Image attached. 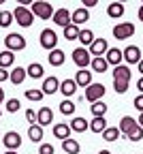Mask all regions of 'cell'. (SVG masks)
<instances>
[{
    "mask_svg": "<svg viewBox=\"0 0 143 154\" xmlns=\"http://www.w3.org/2000/svg\"><path fill=\"white\" fill-rule=\"evenodd\" d=\"M137 124H139V126H141V128H143V113H141V116H139V120H137Z\"/></svg>",
    "mask_w": 143,
    "mask_h": 154,
    "instance_id": "48",
    "label": "cell"
},
{
    "mask_svg": "<svg viewBox=\"0 0 143 154\" xmlns=\"http://www.w3.org/2000/svg\"><path fill=\"white\" fill-rule=\"evenodd\" d=\"M26 73H28V77H32V79H41L43 77V64H38V62H32L28 69H26Z\"/></svg>",
    "mask_w": 143,
    "mask_h": 154,
    "instance_id": "28",
    "label": "cell"
},
{
    "mask_svg": "<svg viewBox=\"0 0 143 154\" xmlns=\"http://www.w3.org/2000/svg\"><path fill=\"white\" fill-rule=\"evenodd\" d=\"M88 128H90V122H88L86 118H73L71 131H75V133H86Z\"/></svg>",
    "mask_w": 143,
    "mask_h": 154,
    "instance_id": "26",
    "label": "cell"
},
{
    "mask_svg": "<svg viewBox=\"0 0 143 154\" xmlns=\"http://www.w3.org/2000/svg\"><path fill=\"white\" fill-rule=\"evenodd\" d=\"M79 41H81V47H90L92 43H94V32L92 30H81L79 32Z\"/></svg>",
    "mask_w": 143,
    "mask_h": 154,
    "instance_id": "29",
    "label": "cell"
},
{
    "mask_svg": "<svg viewBox=\"0 0 143 154\" xmlns=\"http://www.w3.org/2000/svg\"><path fill=\"white\" fill-rule=\"evenodd\" d=\"M28 139L32 143H41V141H43V126H38V124L28 126Z\"/></svg>",
    "mask_w": 143,
    "mask_h": 154,
    "instance_id": "22",
    "label": "cell"
},
{
    "mask_svg": "<svg viewBox=\"0 0 143 154\" xmlns=\"http://www.w3.org/2000/svg\"><path fill=\"white\" fill-rule=\"evenodd\" d=\"M139 19H141V22H143V5L139 7Z\"/></svg>",
    "mask_w": 143,
    "mask_h": 154,
    "instance_id": "49",
    "label": "cell"
},
{
    "mask_svg": "<svg viewBox=\"0 0 143 154\" xmlns=\"http://www.w3.org/2000/svg\"><path fill=\"white\" fill-rule=\"evenodd\" d=\"M122 56H124V60L128 64H139L141 62V49L137 45H128L124 51H122Z\"/></svg>",
    "mask_w": 143,
    "mask_h": 154,
    "instance_id": "11",
    "label": "cell"
},
{
    "mask_svg": "<svg viewBox=\"0 0 143 154\" xmlns=\"http://www.w3.org/2000/svg\"><path fill=\"white\" fill-rule=\"evenodd\" d=\"M117 137H120L117 126H107V131L103 133V139H105V141H115Z\"/></svg>",
    "mask_w": 143,
    "mask_h": 154,
    "instance_id": "35",
    "label": "cell"
},
{
    "mask_svg": "<svg viewBox=\"0 0 143 154\" xmlns=\"http://www.w3.org/2000/svg\"><path fill=\"white\" fill-rule=\"evenodd\" d=\"M96 2H98V0H84V9H92V7H96Z\"/></svg>",
    "mask_w": 143,
    "mask_h": 154,
    "instance_id": "43",
    "label": "cell"
},
{
    "mask_svg": "<svg viewBox=\"0 0 143 154\" xmlns=\"http://www.w3.org/2000/svg\"><path fill=\"white\" fill-rule=\"evenodd\" d=\"M11 24H13V13L11 11H0V26L9 28Z\"/></svg>",
    "mask_w": 143,
    "mask_h": 154,
    "instance_id": "37",
    "label": "cell"
},
{
    "mask_svg": "<svg viewBox=\"0 0 143 154\" xmlns=\"http://www.w3.org/2000/svg\"><path fill=\"white\" fill-rule=\"evenodd\" d=\"M30 11H32V15H36L38 19H51L56 9L51 7V2L38 0V2H32V5H30Z\"/></svg>",
    "mask_w": 143,
    "mask_h": 154,
    "instance_id": "3",
    "label": "cell"
},
{
    "mask_svg": "<svg viewBox=\"0 0 143 154\" xmlns=\"http://www.w3.org/2000/svg\"><path fill=\"white\" fill-rule=\"evenodd\" d=\"M135 107L143 113V94H139V96H135Z\"/></svg>",
    "mask_w": 143,
    "mask_h": 154,
    "instance_id": "42",
    "label": "cell"
},
{
    "mask_svg": "<svg viewBox=\"0 0 143 154\" xmlns=\"http://www.w3.org/2000/svg\"><path fill=\"white\" fill-rule=\"evenodd\" d=\"M13 62H15V54L13 51H9V49L0 51V69H9V66H13Z\"/></svg>",
    "mask_w": 143,
    "mask_h": 154,
    "instance_id": "25",
    "label": "cell"
},
{
    "mask_svg": "<svg viewBox=\"0 0 143 154\" xmlns=\"http://www.w3.org/2000/svg\"><path fill=\"white\" fill-rule=\"evenodd\" d=\"M5 45H7V49L9 51H22V49H26V38L22 36V34H17V32H11V34H7L5 36Z\"/></svg>",
    "mask_w": 143,
    "mask_h": 154,
    "instance_id": "4",
    "label": "cell"
},
{
    "mask_svg": "<svg viewBox=\"0 0 143 154\" xmlns=\"http://www.w3.org/2000/svg\"><path fill=\"white\" fill-rule=\"evenodd\" d=\"M62 150H64L66 154H79L81 146H79V141H77V139L68 137V139H64V141H62Z\"/></svg>",
    "mask_w": 143,
    "mask_h": 154,
    "instance_id": "24",
    "label": "cell"
},
{
    "mask_svg": "<svg viewBox=\"0 0 143 154\" xmlns=\"http://www.w3.org/2000/svg\"><path fill=\"white\" fill-rule=\"evenodd\" d=\"M13 22H17L22 28H30L32 22H34V15L28 7H22V5H17L15 11H13Z\"/></svg>",
    "mask_w": 143,
    "mask_h": 154,
    "instance_id": "2",
    "label": "cell"
},
{
    "mask_svg": "<svg viewBox=\"0 0 143 154\" xmlns=\"http://www.w3.org/2000/svg\"><path fill=\"white\" fill-rule=\"evenodd\" d=\"M135 126H137V120H135V118H130V116H124V118L120 120L117 131H120V135H128Z\"/></svg>",
    "mask_w": 143,
    "mask_h": 154,
    "instance_id": "21",
    "label": "cell"
},
{
    "mask_svg": "<svg viewBox=\"0 0 143 154\" xmlns=\"http://www.w3.org/2000/svg\"><path fill=\"white\" fill-rule=\"evenodd\" d=\"M75 84H77V88H88V86L92 84V71H86V69L77 71V75H75Z\"/></svg>",
    "mask_w": 143,
    "mask_h": 154,
    "instance_id": "17",
    "label": "cell"
},
{
    "mask_svg": "<svg viewBox=\"0 0 143 154\" xmlns=\"http://www.w3.org/2000/svg\"><path fill=\"white\" fill-rule=\"evenodd\" d=\"M5 154H17V150H7Z\"/></svg>",
    "mask_w": 143,
    "mask_h": 154,
    "instance_id": "50",
    "label": "cell"
},
{
    "mask_svg": "<svg viewBox=\"0 0 143 154\" xmlns=\"http://www.w3.org/2000/svg\"><path fill=\"white\" fill-rule=\"evenodd\" d=\"M107 15L113 17V19H120L122 15H124V5H122V2H111L107 7Z\"/></svg>",
    "mask_w": 143,
    "mask_h": 154,
    "instance_id": "27",
    "label": "cell"
},
{
    "mask_svg": "<svg viewBox=\"0 0 143 154\" xmlns=\"http://www.w3.org/2000/svg\"><path fill=\"white\" fill-rule=\"evenodd\" d=\"M73 62H75L79 69H88V64L92 62V56H90V51H88L86 47H77V49L73 51Z\"/></svg>",
    "mask_w": 143,
    "mask_h": 154,
    "instance_id": "6",
    "label": "cell"
},
{
    "mask_svg": "<svg viewBox=\"0 0 143 154\" xmlns=\"http://www.w3.org/2000/svg\"><path fill=\"white\" fill-rule=\"evenodd\" d=\"M19 107H22V101H19V99H9V101H7V111H9V113L19 111Z\"/></svg>",
    "mask_w": 143,
    "mask_h": 154,
    "instance_id": "39",
    "label": "cell"
},
{
    "mask_svg": "<svg viewBox=\"0 0 143 154\" xmlns=\"http://www.w3.org/2000/svg\"><path fill=\"white\" fill-rule=\"evenodd\" d=\"M98 154H111V152H109V150H100Z\"/></svg>",
    "mask_w": 143,
    "mask_h": 154,
    "instance_id": "51",
    "label": "cell"
},
{
    "mask_svg": "<svg viewBox=\"0 0 143 154\" xmlns=\"http://www.w3.org/2000/svg\"><path fill=\"white\" fill-rule=\"evenodd\" d=\"M71 126L68 124H64V122H58V124H53V137L56 139H60V141H64V139H68L71 137Z\"/></svg>",
    "mask_w": 143,
    "mask_h": 154,
    "instance_id": "18",
    "label": "cell"
},
{
    "mask_svg": "<svg viewBox=\"0 0 143 154\" xmlns=\"http://www.w3.org/2000/svg\"><path fill=\"white\" fill-rule=\"evenodd\" d=\"M137 88H139V90H141V94H143V77H141V79L137 82Z\"/></svg>",
    "mask_w": 143,
    "mask_h": 154,
    "instance_id": "45",
    "label": "cell"
},
{
    "mask_svg": "<svg viewBox=\"0 0 143 154\" xmlns=\"http://www.w3.org/2000/svg\"><path fill=\"white\" fill-rule=\"evenodd\" d=\"M26 120L30 122V126L36 124V111H34V109H26Z\"/></svg>",
    "mask_w": 143,
    "mask_h": 154,
    "instance_id": "41",
    "label": "cell"
},
{
    "mask_svg": "<svg viewBox=\"0 0 143 154\" xmlns=\"http://www.w3.org/2000/svg\"><path fill=\"white\" fill-rule=\"evenodd\" d=\"M47 60H49V64L51 66H62L64 64V60H66V54L62 51V49H53V51H49V56H47Z\"/></svg>",
    "mask_w": 143,
    "mask_h": 154,
    "instance_id": "20",
    "label": "cell"
},
{
    "mask_svg": "<svg viewBox=\"0 0 143 154\" xmlns=\"http://www.w3.org/2000/svg\"><path fill=\"white\" fill-rule=\"evenodd\" d=\"M79 26H75V24H68L66 28H64V38L66 41H75V38H79Z\"/></svg>",
    "mask_w": 143,
    "mask_h": 154,
    "instance_id": "33",
    "label": "cell"
},
{
    "mask_svg": "<svg viewBox=\"0 0 143 154\" xmlns=\"http://www.w3.org/2000/svg\"><path fill=\"white\" fill-rule=\"evenodd\" d=\"M41 90H43V94H53V92H58V90H60V79H58V77H53V75H51V77H45Z\"/></svg>",
    "mask_w": 143,
    "mask_h": 154,
    "instance_id": "15",
    "label": "cell"
},
{
    "mask_svg": "<svg viewBox=\"0 0 143 154\" xmlns=\"http://www.w3.org/2000/svg\"><path fill=\"white\" fill-rule=\"evenodd\" d=\"M126 137H128L130 141H141V139H143V128L137 124V126H135V128H132V131L126 135Z\"/></svg>",
    "mask_w": 143,
    "mask_h": 154,
    "instance_id": "38",
    "label": "cell"
},
{
    "mask_svg": "<svg viewBox=\"0 0 143 154\" xmlns=\"http://www.w3.org/2000/svg\"><path fill=\"white\" fill-rule=\"evenodd\" d=\"M130 75H132V73H130V69H128L126 64H120V66L113 69V88H115L117 94H124V92L128 90Z\"/></svg>",
    "mask_w": 143,
    "mask_h": 154,
    "instance_id": "1",
    "label": "cell"
},
{
    "mask_svg": "<svg viewBox=\"0 0 143 154\" xmlns=\"http://www.w3.org/2000/svg\"><path fill=\"white\" fill-rule=\"evenodd\" d=\"M132 34H135V24H130V22H122L113 28V36L117 41H124V38H128Z\"/></svg>",
    "mask_w": 143,
    "mask_h": 154,
    "instance_id": "8",
    "label": "cell"
},
{
    "mask_svg": "<svg viewBox=\"0 0 143 154\" xmlns=\"http://www.w3.org/2000/svg\"><path fill=\"white\" fill-rule=\"evenodd\" d=\"M92 69H94V73H105L107 69H109V64H107V60H105V56L103 58H92Z\"/></svg>",
    "mask_w": 143,
    "mask_h": 154,
    "instance_id": "31",
    "label": "cell"
},
{
    "mask_svg": "<svg viewBox=\"0 0 143 154\" xmlns=\"http://www.w3.org/2000/svg\"><path fill=\"white\" fill-rule=\"evenodd\" d=\"M90 131L92 133H105L107 131V120L105 118H94L90 122Z\"/></svg>",
    "mask_w": 143,
    "mask_h": 154,
    "instance_id": "30",
    "label": "cell"
},
{
    "mask_svg": "<svg viewBox=\"0 0 143 154\" xmlns=\"http://www.w3.org/2000/svg\"><path fill=\"white\" fill-rule=\"evenodd\" d=\"M43 90H41V88H28L26 90V99L28 101H32V103H38V101H43Z\"/></svg>",
    "mask_w": 143,
    "mask_h": 154,
    "instance_id": "32",
    "label": "cell"
},
{
    "mask_svg": "<svg viewBox=\"0 0 143 154\" xmlns=\"http://www.w3.org/2000/svg\"><path fill=\"white\" fill-rule=\"evenodd\" d=\"M107 49H109V43L105 41V38H94V43L90 45V56H94V58H103V54H107Z\"/></svg>",
    "mask_w": 143,
    "mask_h": 154,
    "instance_id": "10",
    "label": "cell"
},
{
    "mask_svg": "<svg viewBox=\"0 0 143 154\" xmlns=\"http://www.w3.org/2000/svg\"><path fill=\"white\" fill-rule=\"evenodd\" d=\"M56 45H58V34L51 28H45L43 32H41V47L47 49V51H53Z\"/></svg>",
    "mask_w": 143,
    "mask_h": 154,
    "instance_id": "5",
    "label": "cell"
},
{
    "mask_svg": "<svg viewBox=\"0 0 143 154\" xmlns=\"http://www.w3.org/2000/svg\"><path fill=\"white\" fill-rule=\"evenodd\" d=\"M105 60H107V64L120 66V64H122V60H124V56H122V51H120L117 47H109V49H107V54H105Z\"/></svg>",
    "mask_w": 143,
    "mask_h": 154,
    "instance_id": "16",
    "label": "cell"
},
{
    "mask_svg": "<svg viewBox=\"0 0 143 154\" xmlns=\"http://www.w3.org/2000/svg\"><path fill=\"white\" fill-rule=\"evenodd\" d=\"M2 143H5L7 150H19V146H22V135L17 131H9V133H5Z\"/></svg>",
    "mask_w": 143,
    "mask_h": 154,
    "instance_id": "9",
    "label": "cell"
},
{
    "mask_svg": "<svg viewBox=\"0 0 143 154\" xmlns=\"http://www.w3.org/2000/svg\"><path fill=\"white\" fill-rule=\"evenodd\" d=\"M60 92H62L66 99H68V96H73V94L77 92V84H75V79H64V82H60Z\"/></svg>",
    "mask_w": 143,
    "mask_h": 154,
    "instance_id": "23",
    "label": "cell"
},
{
    "mask_svg": "<svg viewBox=\"0 0 143 154\" xmlns=\"http://www.w3.org/2000/svg\"><path fill=\"white\" fill-rule=\"evenodd\" d=\"M92 113H94V118H105V113H107V105H105L103 101L92 103Z\"/></svg>",
    "mask_w": 143,
    "mask_h": 154,
    "instance_id": "34",
    "label": "cell"
},
{
    "mask_svg": "<svg viewBox=\"0 0 143 154\" xmlns=\"http://www.w3.org/2000/svg\"><path fill=\"white\" fill-rule=\"evenodd\" d=\"M51 19H53V24H56V26L66 28V26L71 24V13H68V9H56Z\"/></svg>",
    "mask_w": 143,
    "mask_h": 154,
    "instance_id": "13",
    "label": "cell"
},
{
    "mask_svg": "<svg viewBox=\"0 0 143 154\" xmlns=\"http://www.w3.org/2000/svg\"><path fill=\"white\" fill-rule=\"evenodd\" d=\"M26 77H28V73H26V69H22V66H17V69L9 71V82L15 84V86L24 84V82H26Z\"/></svg>",
    "mask_w": 143,
    "mask_h": 154,
    "instance_id": "19",
    "label": "cell"
},
{
    "mask_svg": "<svg viewBox=\"0 0 143 154\" xmlns=\"http://www.w3.org/2000/svg\"><path fill=\"white\" fill-rule=\"evenodd\" d=\"M137 71H139V73H141V75H143V58H141V62H139V64H137Z\"/></svg>",
    "mask_w": 143,
    "mask_h": 154,
    "instance_id": "46",
    "label": "cell"
},
{
    "mask_svg": "<svg viewBox=\"0 0 143 154\" xmlns=\"http://www.w3.org/2000/svg\"><path fill=\"white\" fill-rule=\"evenodd\" d=\"M88 19H90V11L84 9V7H79V9H75V11L71 13V24H75V26L86 24Z\"/></svg>",
    "mask_w": 143,
    "mask_h": 154,
    "instance_id": "14",
    "label": "cell"
},
{
    "mask_svg": "<svg viewBox=\"0 0 143 154\" xmlns=\"http://www.w3.org/2000/svg\"><path fill=\"white\" fill-rule=\"evenodd\" d=\"M0 116H2V111H0Z\"/></svg>",
    "mask_w": 143,
    "mask_h": 154,
    "instance_id": "52",
    "label": "cell"
},
{
    "mask_svg": "<svg viewBox=\"0 0 143 154\" xmlns=\"http://www.w3.org/2000/svg\"><path fill=\"white\" fill-rule=\"evenodd\" d=\"M60 111H62L64 116H73L75 113V103L68 101V99H64L62 103H60Z\"/></svg>",
    "mask_w": 143,
    "mask_h": 154,
    "instance_id": "36",
    "label": "cell"
},
{
    "mask_svg": "<svg viewBox=\"0 0 143 154\" xmlns=\"http://www.w3.org/2000/svg\"><path fill=\"white\" fill-rule=\"evenodd\" d=\"M53 152L56 150L51 143H41V148H38V154H53Z\"/></svg>",
    "mask_w": 143,
    "mask_h": 154,
    "instance_id": "40",
    "label": "cell"
},
{
    "mask_svg": "<svg viewBox=\"0 0 143 154\" xmlns=\"http://www.w3.org/2000/svg\"><path fill=\"white\" fill-rule=\"evenodd\" d=\"M7 79H9V71L7 69H0V84L7 82Z\"/></svg>",
    "mask_w": 143,
    "mask_h": 154,
    "instance_id": "44",
    "label": "cell"
},
{
    "mask_svg": "<svg viewBox=\"0 0 143 154\" xmlns=\"http://www.w3.org/2000/svg\"><path fill=\"white\" fill-rule=\"evenodd\" d=\"M105 96V86L103 84H90L88 88H86V101H90V103H96V101H100Z\"/></svg>",
    "mask_w": 143,
    "mask_h": 154,
    "instance_id": "7",
    "label": "cell"
},
{
    "mask_svg": "<svg viewBox=\"0 0 143 154\" xmlns=\"http://www.w3.org/2000/svg\"><path fill=\"white\" fill-rule=\"evenodd\" d=\"M51 122H53V111L49 107H41L36 111V124L38 126H49Z\"/></svg>",
    "mask_w": 143,
    "mask_h": 154,
    "instance_id": "12",
    "label": "cell"
},
{
    "mask_svg": "<svg viewBox=\"0 0 143 154\" xmlns=\"http://www.w3.org/2000/svg\"><path fill=\"white\" fill-rule=\"evenodd\" d=\"M2 101H5V90L0 88V105H2Z\"/></svg>",
    "mask_w": 143,
    "mask_h": 154,
    "instance_id": "47",
    "label": "cell"
}]
</instances>
